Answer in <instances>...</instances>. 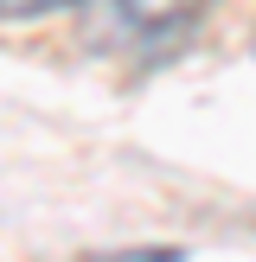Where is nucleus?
Segmentation results:
<instances>
[{
    "label": "nucleus",
    "mask_w": 256,
    "mask_h": 262,
    "mask_svg": "<svg viewBox=\"0 0 256 262\" xmlns=\"http://www.w3.org/2000/svg\"><path fill=\"white\" fill-rule=\"evenodd\" d=\"M71 0H0V19H38V13H58Z\"/></svg>",
    "instance_id": "1"
}]
</instances>
